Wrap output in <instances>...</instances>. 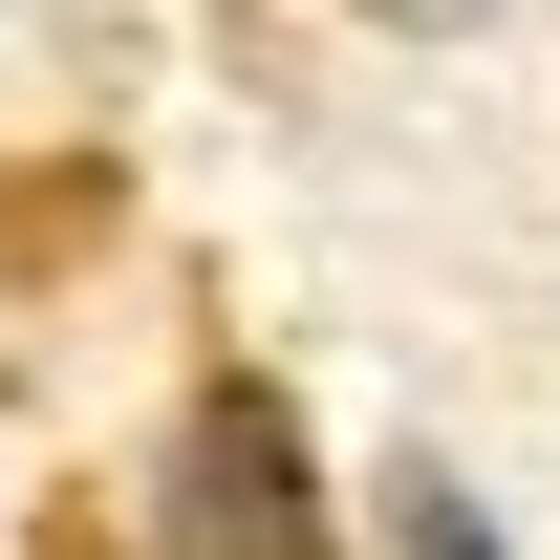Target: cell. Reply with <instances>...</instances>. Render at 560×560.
I'll list each match as a JSON object with an SVG mask.
<instances>
[{"instance_id":"4","label":"cell","mask_w":560,"mask_h":560,"mask_svg":"<svg viewBox=\"0 0 560 560\" xmlns=\"http://www.w3.org/2000/svg\"><path fill=\"white\" fill-rule=\"evenodd\" d=\"M388 22H453V0H388Z\"/></svg>"},{"instance_id":"3","label":"cell","mask_w":560,"mask_h":560,"mask_svg":"<svg viewBox=\"0 0 560 560\" xmlns=\"http://www.w3.org/2000/svg\"><path fill=\"white\" fill-rule=\"evenodd\" d=\"M388 539H410V560H517V539H495V495L453 475V453H431V475H388Z\"/></svg>"},{"instance_id":"1","label":"cell","mask_w":560,"mask_h":560,"mask_svg":"<svg viewBox=\"0 0 560 560\" xmlns=\"http://www.w3.org/2000/svg\"><path fill=\"white\" fill-rule=\"evenodd\" d=\"M151 560H346L324 539V475H302V410L259 366H195V410L151 453Z\"/></svg>"},{"instance_id":"2","label":"cell","mask_w":560,"mask_h":560,"mask_svg":"<svg viewBox=\"0 0 560 560\" xmlns=\"http://www.w3.org/2000/svg\"><path fill=\"white\" fill-rule=\"evenodd\" d=\"M108 215H130V173H108V151H44V173H0V280H66Z\"/></svg>"}]
</instances>
